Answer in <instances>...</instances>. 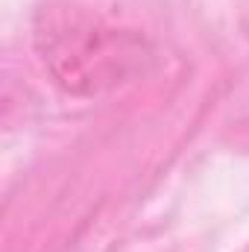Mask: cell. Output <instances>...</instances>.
I'll use <instances>...</instances> for the list:
<instances>
[{
  "mask_svg": "<svg viewBox=\"0 0 249 252\" xmlns=\"http://www.w3.org/2000/svg\"><path fill=\"white\" fill-rule=\"evenodd\" d=\"M44 67L70 94H100L129 79L144 59L138 38L82 12L50 9L35 30Z\"/></svg>",
  "mask_w": 249,
  "mask_h": 252,
  "instance_id": "1",
  "label": "cell"
}]
</instances>
